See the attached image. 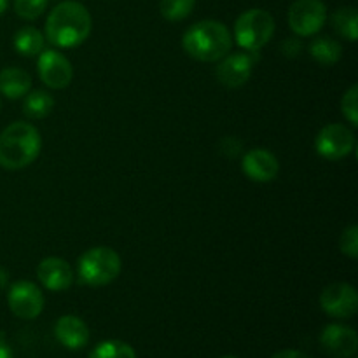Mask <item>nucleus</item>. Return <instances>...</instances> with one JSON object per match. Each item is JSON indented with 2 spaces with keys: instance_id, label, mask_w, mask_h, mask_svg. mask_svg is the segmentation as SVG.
<instances>
[{
  "instance_id": "obj_1",
  "label": "nucleus",
  "mask_w": 358,
  "mask_h": 358,
  "mask_svg": "<svg viewBox=\"0 0 358 358\" xmlns=\"http://www.w3.org/2000/svg\"><path fill=\"white\" fill-rule=\"evenodd\" d=\"M93 20L83 3L76 0H65L49 13L45 20L44 37L55 48H77L90 37Z\"/></svg>"
},
{
  "instance_id": "obj_2",
  "label": "nucleus",
  "mask_w": 358,
  "mask_h": 358,
  "mask_svg": "<svg viewBox=\"0 0 358 358\" xmlns=\"http://www.w3.org/2000/svg\"><path fill=\"white\" fill-rule=\"evenodd\" d=\"M42 138L30 122L16 121L0 133V166L3 170H23L38 157Z\"/></svg>"
},
{
  "instance_id": "obj_3",
  "label": "nucleus",
  "mask_w": 358,
  "mask_h": 358,
  "mask_svg": "<svg viewBox=\"0 0 358 358\" xmlns=\"http://www.w3.org/2000/svg\"><path fill=\"white\" fill-rule=\"evenodd\" d=\"M182 48L198 62L213 63L222 59L233 48L229 28L215 20L198 21L182 37Z\"/></svg>"
},
{
  "instance_id": "obj_4",
  "label": "nucleus",
  "mask_w": 358,
  "mask_h": 358,
  "mask_svg": "<svg viewBox=\"0 0 358 358\" xmlns=\"http://www.w3.org/2000/svg\"><path fill=\"white\" fill-rule=\"evenodd\" d=\"M121 268L122 262L117 252L108 247H93L79 257L77 276L87 287H103L117 278Z\"/></svg>"
},
{
  "instance_id": "obj_5",
  "label": "nucleus",
  "mask_w": 358,
  "mask_h": 358,
  "mask_svg": "<svg viewBox=\"0 0 358 358\" xmlns=\"http://www.w3.org/2000/svg\"><path fill=\"white\" fill-rule=\"evenodd\" d=\"M275 34V20L264 9H248L238 16L234 23V38L238 45L248 52H257L271 41Z\"/></svg>"
},
{
  "instance_id": "obj_6",
  "label": "nucleus",
  "mask_w": 358,
  "mask_h": 358,
  "mask_svg": "<svg viewBox=\"0 0 358 358\" xmlns=\"http://www.w3.org/2000/svg\"><path fill=\"white\" fill-rule=\"evenodd\" d=\"M287 20L297 37H313L327 21V7L322 0H296L290 6Z\"/></svg>"
},
{
  "instance_id": "obj_7",
  "label": "nucleus",
  "mask_w": 358,
  "mask_h": 358,
  "mask_svg": "<svg viewBox=\"0 0 358 358\" xmlns=\"http://www.w3.org/2000/svg\"><path fill=\"white\" fill-rule=\"evenodd\" d=\"M315 149L324 159L339 161L348 157L355 149V133L345 124H327L315 138Z\"/></svg>"
},
{
  "instance_id": "obj_8",
  "label": "nucleus",
  "mask_w": 358,
  "mask_h": 358,
  "mask_svg": "<svg viewBox=\"0 0 358 358\" xmlns=\"http://www.w3.org/2000/svg\"><path fill=\"white\" fill-rule=\"evenodd\" d=\"M9 310L21 320H34L44 310V296L35 283L21 280L10 285L7 292Z\"/></svg>"
},
{
  "instance_id": "obj_9",
  "label": "nucleus",
  "mask_w": 358,
  "mask_h": 358,
  "mask_svg": "<svg viewBox=\"0 0 358 358\" xmlns=\"http://www.w3.org/2000/svg\"><path fill=\"white\" fill-rule=\"evenodd\" d=\"M320 306L329 317L346 318L355 317L358 311V294L350 283H331L320 294Z\"/></svg>"
},
{
  "instance_id": "obj_10",
  "label": "nucleus",
  "mask_w": 358,
  "mask_h": 358,
  "mask_svg": "<svg viewBox=\"0 0 358 358\" xmlns=\"http://www.w3.org/2000/svg\"><path fill=\"white\" fill-rule=\"evenodd\" d=\"M37 70L42 83L51 90H63L72 83V63L56 49H44L38 55Z\"/></svg>"
},
{
  "instance_id": "obj_11",
  "label": "nucleus",
  "mask_w": 358,
  "mask_h": 358,
  "mask_svg": "<svg viewBox=\"0 0 358 358\" xmlns=\"http://www.w3.org/2000/svg\"><path fill=\"white\" fill-rule=\"evenodd\" d=\"M217 66V79L226 87H240L248 83L254 70V52H227L219 59Z\"/></svg>"
},
{
  "instance_id": "obj_12",
  "label": "nucleus",
  "mask_w": 358,
  "mask_h": 358,
  "mask_svg": "<svg viewBox=\"0 0 358 358\" xmlns=\"http://www.w3.org/2000/svg\"><path fill=\"white\" fill-rule=\"evenodd\" d=\"M320 346L332 358H353L358 350V336L348 325L331 324L322 331Z\"/></svg>"
},
{
  "instance_id": "obj_13",
  "label": "nucleus",
  "mask_w": 358,
  "mask_h": 358,
  "mask_svg": "<svg viewBox=\"0 0 358 358\" xmlns=\"http://www.w3.org/2000/svg\"><path fill=\"white\" fill-rule=\"evenodd\" d=\"M241 171L247 175L250 180L266 182L275 180L280 171V163L275 154L268 149H252L248 150L241 161Z\"/></svg>"
},
{
  "instance_id": "obj_14",
  "label": "nucleus",
  "mask_w": 358,
  "mask_h": 358,
  "mask_svg": "<svg viewBox=\"0 0 358 358\" xmlns=\"http://www.w3.org/2000/svg\"><path fill=\"white\" fill-rule=\"evenodd\" d=\"M37 278L51 292H63L73 283V271L62 257H45L37 266Z\"/></svg>"
},
{
  "instance_id": "obj_15",
  "label": "nucleus",
  "mask_w": 358,
  "mask_h": 358,
  "mask_svg": "<svg viewBox=\"0 0 358 358\" xmlns=\"http://www.w3.org/2000/svg\"><path fill=\"white\" fill-rule=\"evenodd\" d=\"M55 336L66 350H83L90 343V329L83 318L76 315H65L58 318L55 325Z\"/></svg>"
},
{
  "instance_id": "obj_16",
  "label": "nucleus",
  "mask_w": 358,
  "mask_h": 358,
  "mask_svg": "<svg viewBox=\"0 0 358 358\" xmlns=\"http://www.w3.org/2000/svg\"><path fill=\"white\" fill-rule=\"evenodd\" d=\"M31 90V77L24 70L7 66L0 70V94L9 100H20Z\"/></svg>"
},
{
  "instance_id": "obj_17",
  "label": "nucleus",
  "mask_w": 358,
  "mask_h": 358,
  "mask_svg": "<svg viewBox=\"0 0 358 358\" xmlns=\"http://www.w3.org/2000/svg\"><path fill=\"white\" fill-rule=\"evenodd\" d=\"M14 49L17 51V55L27 56V58H34L38 56L44 51L45 37L42 35L41 30L34 27H23L16 31L14 35Z\"/></svg>"
},
{
  "instance_id": "obj_18",
  "label": "nucleus",
  "mask_w": 358,
  "mask_h": 358,
  "mask_svg": "<svg viewBox=\"0 0 358 358\" xmlns=\"http://www.w3.org/2000/svg\"><path fill=\"white\" fill-rule=\"evenodd\" d=\"M310 56L317 63L324 66L336 65V63L341 59L343 48L336 38L331 37H315L313 41L310 42Z\"/></svg>"
},
{
  "instance_id": "obj_19",
  "label": "nucleus",
  "mask_w": 358,
  "mask_h": 358,
  "mask_svg": "<svg viewBox=\"0 0 358 358\" xmlns=\"http://www.w3.org/2000/svg\"><path fill=\"white\" fill-rule=\"evenodd\" d=\"M23 98V112L28 119H44L55 108V98L44 90H30Z\"/></svg>"
},
{
  "instance_id": "obj_20",
  "label": "nucleus",
  "mask_w": 358,
  "mask_h": 358,
  "mask_svg": "<svg viewBox=\"0 0 358 358\" xmlns=\"http://www.w3.org/2000/svg\"><path fill=\"white\" fill-rule=\"evenodd\" d=\"M332 27L339 37L346 38L348 42H355L358 37V13L355 7H339L332 14Z\"/></svg>"
},
{
  "instance_id": "obj_21",
  "label": "nucleus",
  "mask_w": 358,
  "mask_h": 358,
  "mask_svg": "<svg viewBox=\"0 0 358 358\" xmlns=\"http://www.w3.org/2000/svg\"><path fill=\"white\" fill-rule=\"evenodd\" d=\"M90 358H136V353L128 343L110 339L98 343L90 353Z\"/></svg>"
},
{
  "instance_id": "obj_22",
  "label": "nucleus",
  "mask_w": 358,
  "mask_h": 358,
  "mask_svg": "<svg viewBox=\"0 0 358 358\" xmlns=\"http://www.w3.org/2000/svg\"><path fill=\"white\" fill-rule=\"evenodd\" d=\"M196 0H161V16L168 21H182L194 10Z\"/></svg>"
},
{
  "instance_id": "obj_23",
  "label": "nucleus",
  "mask_w": 358,
  "mask_h": 358,
  "mask_svg": "<svg viewBox=\"0 0 358 358\" xmlns=\"http://www.w3.org/2000/svg\"><path fill=\"white\" fill-rule=\"evenodd\" d=\"M49 0H14V10L21 20L34 21L44 14Z\"/></svg>"
},
{
  "instance_id": "obj_24",
  "label": "nucleus",
  "mask_w": 358,
  "mask_h": 358,
  "mask_svg": "<svg viewBox=\"0 0 358 358\" xmlns=\"http://www.w3.org/2000/svg\"><path fill=\"white\" fill-rule=\"evenodd\" d=\"M341 110L352 126H358V86L353 84L341 100Z\"/></svg>"
},
{
  "instance_id": "obj_25",
  "label": "nucleus",
  "mask_w": 358,
  "mask_h": 358,
  "mask_svg": "<svg viewBox=\"0 0 358 358\" xmlns=\"http://www.w3.org/2000/svg\"><path fill=\"white\" fill-rule=\"evenodd\" d=\"M339 248L343 254L350 259L358 257V227L350 226L343 231L341 240H339Z\"/></svg>"
},
{
  "instance_id": "obj_26",
  "label": "nucleus",
  "mask_w": 358,
  "mask_h": 358,
  "mask_svg": "<svg viewBox=\"0 0 358 358\" xmlns=\"http://www.w3.org/2000/svg\"><path fill=\"white\" fill-rule=\"evenodd\" d=\"M301 49H303V44H301L299 38L296 37L285 38V41L282 42V45H280V51H282L283 56H287V58H296L301 52Z\"/></svg>"
},
{
  "instance_id": "obj_27",
  "label": "nucleus",
  "mask_w": 358,
  "mask_h": 358,
  "mask_svg": "<svg viewBox=\"0 0 358 358\" xmlns=\"http://www.w3.org/2000/svg\"><path fill=\"white\" fill-rule=\"evenodd\" d=\"M271 358H310L306 353L299 352V350H282V352L275 353Z\"/></svg>"
},
{
  "instance_id": "obj_28",
  "label": "nucleus",
  "mask_w": 358,
  "mask_h": 358,
  "mask_svg": "<svg viewBox=\"0 0 358 358\" xmlns=\"http://www.w3.org/2000/svg\"><path fill=\"white\" fill-rule=\"evenodd\" d=\"M0 358H14L13 350H10V346L2 338H0Z\"/></svg>"
},
{
  "instance_id": "obj_29",
  "label": "nucleus",
  "mask_w": 358,
  "mask_h": 358,
  "mask_svg": "<svg viewBox=\"0 0 358 358\" xmlns=\"http://www.w3.org/2000/svg\"><path fill=\"white\" fill-rule=\"evenodd\" d=\"M7 282H9V275H7L6 269H3L2 266H0V290L6 289Z\"/></svg>"
},
{
  "instance_id": "obj_30",
  "label": "nucleus",
  "mask_w": 358,
  "mask_h": 358,
  "mask_svg": "<svg viewBox=\"0 0 358 358\" xmlns=\"http://www.w3.org/2000/svg\"><path fill=\"white\" fill-rule=\"evenodd\" d=\"M7 6H9V0H0V14L6 13Z\"/></svg>"
},
{
  "instance_id": "obj_31",
  "label": "nucleus",
  "mask_w": 358,
  "mask_h": 358,
  "mask_svg": "<svg viewBox=\"0 0 358 358\" xmlns=\"http://www.w3.org/2000/svg\"><path fill=\"white\" fill-rule=\"evenodd\" d=\"M222 358H236V357H229V355H227V357H222Z\"/></svg>"
},
{
  "instance_id": "obj_32",
  "label": "nucleus",
  "mask_w": 358,
  "mask_h": 358,
  "mask_svg": "<svg viewBox=\"0 0 358 358\" xmlns=\"http://www.w3.org/2000/svg\"><path fill=\"white\" fill-rule=\"evenodd\" d=\"M353 358H355V357H353Z\"/></svg>"
}]
</instances>
